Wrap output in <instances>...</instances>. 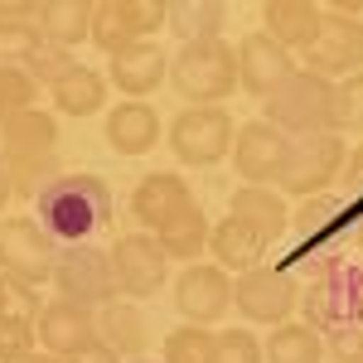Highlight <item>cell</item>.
<instances>
[{
    "mask_svg": "<svg viewBox=\"0 0 363 363\" xmlns=\"http://www.w3.org/2000/svg\"><path fill=\"white\" fill-rule=\"evenodd\" d=\"M344 155H349V145H344V136H335V131L310 136V140H291V155H286V169H281L277 189L291 194V199L325 194L339 174H344Z\"/></svg>",
    "mask_w": 363,
    "mask_h": 363,
    "instance_id": "6",
    "label": "cell"
},
{
    "mask_svg": "<svg viewBox=\"0 0 363 363\" xmlns=\"http://www.w3.org/2000/svg\"><path fill=\"white\" fill-rule=\"evenodd\" d=\"M25 363H63V359H54V354H29Z\"/></svg>",
    "mask_w": 363,
    "mask_h": 363,
    "instance_id": "45",
    "label": "cell"
},
{
    "mask_svg": "<svg viewBox=\"0 0 363 363\" xmlns=\"http://www.w3.org/2000/svg\"><path fill=\"white\" fill-rule=\"evenodd\" d=\"M354 242H359V252H363V218H359V228H354Z\"/></svg>",
    "mask_w": 363,
    "mask_h": 363,
    "instance_id": "46",
    "label": "cell"
},
{
    "mask_svg": "<svg viewBox=\"0 0 363 363\" xmlns=\"http://www.w3.org/2000/svg\"><path fill=\"white\" fill-rule=\"evenodd\" d=\"M306 68L320 73V78H349V73H363V20H344V15H320V34L310 39L306 49Z\"/></svg>",
    "mask_w": 363,
    "mask_h": 363,
    "instance_id": "12",
    "label": "cell"
},
{
    "mask_svg": "<svg viewBox=\"0 0 363 363\" xmlns=\"http://www.w3.org/2000/svg\"><path fill=\"white\" fill-rule=\"evenodd\" d=\"M262 359L267 363H325V335L310 330V325H291L286 320L262 344Z\"/></svg>",
    "mask_w": 363,
    "mask_h": 363,
    "instance_id": "28",
    "label": "cell"
},
{
    "mask_svg": "<svg viewBox=\"0 0 363 363\" xmlns=\"http://www.w3.org/2000/svg\"><path fill=\"white\" fill-rule=\"evenodd\" d=\"M286 155H291V140L281 136L272 121H247L233 136V165H238V174L247 184L277 189L281 169H286Z\"/></svg>",
    "mask_w": 363,
    "mask_h": 363,
    "instance_id": "14",
    "label": "cell"
},
{
    "mask_svg": "<svg viewBox=\"0 0 363 363\" xmlns=\"http://www.w3.org/2000/svg\"><path fill=\"white\" fill-rule=\"evenodd\" d=\"M34 339H39V349L44 354H54V359H78L87 354L92 344H102L97 339V310H83V306H68V301H49V306L39 310V320H34Z\"/></svg>",
    "mask_w": 363,
    "mask_h": 363,
    "instance_id": "13",
    "label": "cell"
},
{
    "mask_svg": "<svg viewBox=\"0 0 363 363\" xmlns=\"http://www.w3.org/2000/svg\"><path fill=\"white\" fill-rule=\"evenodd\" d=\"M335 349L339 363H363V330H335Z\"/></svg>",
    "mask_w": 363,
    "mask_h": 363,
    "instance_id": "40",
    "label": "cell"
},
{
    "mask_svg": "<svg viewBox=\"0 0 363 363\" xmlns=\"http://www.w3.org/2000/svg\"><path fill=\"white\" fill-rule=\"evenodd\" d=\"M54 262H58V242L44 233V228L15 213V218H0V272L25 286H44L54 277Z\"/></svg>",
    "mask_w": 363,
    "mask_h": 363,
    "instance_id": "8",
    "label": "cell"
},
{
    "mask_svg": "<svg viewBox=\"0 0 363 363\" xmlns=\"http://www.w3.org/2000/svg\"><path fill=\"white\" fill-rule=\"evenodd\" d=\"M233 306L238 315H247L252 325H286V315L301 306V286L291 272L281 267H252L233 281Z\"/></svg>",
    "mask_w": 363,
    "mask_h": 363,
    "instance_id": "10",
    "label": "cell"
},
{
    "mask_svg": "<svg viewBox=\"0 0 363 363\" xmlns=\"http://www.w3.org/2000/svg\"><path fill=\"white\" fill-rule=\"evenodd\" d=\"M34 354V325L0 320V363H25Z\"/></svg>",
    "mask_w": 363,
    "mask_h": 363,
    "instance_id": "39",
    "label": "cell"
},
{
    "mask_svg": "<svg viewBox=\"0 0 363 363\" xmlns=\"http://www.w3.org/2000/svg\"><path fill=\"white\" fill-rule=\"evenodd\" d=\"M34 203H39V218L34 223L44 228L54 242H68V247H83L87 238L107 233L112 228V213H116L112 189L97 174H58Z\"/></svg>",
    "mask_w": 363,
    "mask_h": 363,
    "instance_id": "1",
    "label": "cell"
},
{
    "mask_svg": "<svg viewBox=\"0 0 363 363\" xmlns=\"http://www.w3.org/2000/svg\"><path fill=\"white\" fill-rule=\"evenodd\" d=\"M34 25L44 34V44L73 54V44H83L87 34H92V5L87 0H49V5H39Z\"/></svg>",
    "mask_w": 363,
    "mask_h": 363,
    "instance_id": "25",
    "label": "cell"
},
{
    "mask_svg": "<svg viewBox=\"0 0 363 363\" xmlns=\"http://www.w3.org/2000/svg\"><path fill=\"white\" fill-rule=\"evenodd\" d=\"M218 335L213 330H199V325H179L165 335V359L160 363H213Z\"/></svg>",
    "mask_w": 363,
    "mask_h": 363,
    "instance_id": "30",
    "label": "cell"
},
{
    "mask_svg": "<svg viewBox=\"0 0 363 363\" xmlns=\"http://www.w3.org/2000/svg\"><path fill=\"white\" fill-rule=\"evenodd\" d=\"M39 310H44V301H39V291H34V286H25V281H15V277H5V272H0V320L34 325V320H39Z\"/></svg>",
    "mask_w": 363,
    "mask_h": 363,
    "instance_id": "34",
    "label": "cell"
},
{
    "mask_svg": "<svg viewBox=\"0 0 363 363\" xmlns=\"http://www.w3.org/2000/svg\"><path fill=\"white\" fill-rule=\"evenodd\" d=\"M320 5H310V0H272L267 10H262V20H267V34L277 39L281 49H301L306 54L310 49V39L320 34Z\"/></svg>",
    "mask_w": 363,
    "mask_h": 363,
    "instance_id": "23",
    "label": "cell"
},
{
    "mask_svg": "<svg viewBox=\"0 0 363 363\" xmlns=\"http://www.w3.org/2000/svg\"><path fill=\"white\" fill-rule=\"evenodd\" d=\"M169 87L189 102V107H223L238 92V54L223 39H203L184 44L169 58Z\"/></svg>",
    "mask_w": 363,
    "mask_h": 363,
    "instance_id": "4",
    "label": "cell"
},
{
    "mask_svg": "<svg viewBox=\"0 0 363 363\" xmlns=\"http://www.w3.org/2000/svg\"><path fill=\"white\" fill-rule=\"evenodd\" d=\"M102 54L112 58L121 54L126 44H136V34L126 25V15H121V0H102V5H92V34H87Z\"/></svg>",
    "mask_w": 363,
    "mask_h": 363,
    "instance_id": "29",
    "label": "cell"
},
{
    "mask_svg": "<svg viewBox=\"0 0 363 363\" xmlns=\"http://www.w3.org/2000/svg\"><path fill=\"white\" fill-rule=\"evenodd\" d=\"M34 97H39V87H34V78H29L25 68H5V63H0V126H5L10 116L29 112Z\"/></svg>",
    "mask_w": 363,
    "mask_h": 363,
    "instance_id": "33",
    "label": "cell"
},
{
    "mask_svg": "<svg viewBox=\"0 0 363 363\" xmlns=\"http://www.w3.org/2000/svg\"><path fill=\"white\" fill-rule=\"evenodd\" d=\"M97 339L131 363L150 349V325H145V315L136 310V301H112V306L97 310Z\"/></svg>",
    "mask_w": 363,
    "mask_h": 363,
    "instance_id": "22",
    "label": "cell"
},
{
    "mask_svg": "<svg viewBox=\"0 0 363 363\" xmlns=\"http://www.w3.org/2000/svg\"><path fill=\"white\" fill-rule=\"evenodd\" d=\"M73 63H78V58L68 54V49H54V44H44V49H39V54L25 63V73L34 78V87H54L58 78L73 68Z\"/></svg>",
    "mask_w": 363,
    "mask_h": 363,
    "instance_id": "36",
    "label": "cell"
},
{
    "mask_svg": "<svg viewBox=\"0 0 363 363\" xmlns=\"http://www.w3.org/2000/svg\"><path fill=\"white\" fill-rule=\"evenodd\" d=\"M208 213L203 208H189V213H179L174 223H165L160 233H150L155 242H160V252H165L169 262H184V267H194V262H203V252H208Z\"/></svg>",
    "mask_w": 363,
    "mask_h": 363,
    "instance_id": "26",
    "label": "cell"
},
{
    "mask_svg": "<svg viewBox=\"0 0 363 363\" xmlns=\"http://www.w3.org/2000/svg\"><path fill=\"white\" fill-rule=\"evenodd\" d=\"M131 363H150V359H131Z\"/></svg>",
    "mask_w": 363,
    "mask_h": 363,
    "instance_id": "47",
    "label": "cell"
},
{
    "mask_svg": "<svg viewBox=\"0 0 363 363\" xmlns=\"http://www.w3.org/2000/svg\"><path fill=\"white\" fill-rule=\"evenodd\" d=\"M49 97H54V107L63 116H97L107 107V78H102L97 68H87V63H73V68L49 87Z\"/></svg>",
    "mask_w": 363,
    "mask_h": 363,
    "instance_id": "24",
    "label": "cell"
},
{
    "mask_svg": "<svg viewBox=\"0 0 363 363\" xmlns=\"http://www.w3.org/2000/svg\"><path fill=\"white\" fill-rule=\"evenodd\" d=\"M165 10L169 5H160V0H121V15H126L136 39H155L165 29Z\"/></svg>",
    "mask_w": 363,
    "mask_h": 363,
    "instance_id": "37",
    "label": "cell"
},
{
    "mask_svg": "<svg viewBox=\"0 0 363 363\" xmlns=\"http://www.w3.org/2000/svg\"><path fill=\"white\" fill-rule=\"evenodd\" d=\"M267 116L286 140H310V136H325L335 126V83L310 73V68H296L286 83L262 102Z\"/></svg>",
    "mask_w": 363,
    "mask_h": 363,
    "instance_id": "3",
    "label": "cell"
},
{
    "mask_svg": "<svg viewBox=\"0 0 363 363\" xmlns=\"http://www.w3.org/2000/svg\"><path fill=\"white\" fill-rule=\"evenodd\" d=\"M174 310L184 315V325L213 330L233 310V277L213 262H194L174 277Z\"/></svg>",
    "mask_w": 363,
    "mask_h": 363,
    "instance_id": "11",
    "label": "cell"
},
{
    "mask_svg": "<svg viewBox=\"0 0 363 363\" xmlns=\"http://www.w3.org/2000/svg\"><path fill=\"white\" fill-rule=\"evenodd\" d=\"M0 155L10 169V189L15 199H39L58 179V121L54 112H29L10 116L0 126Z\"/></svg>",
    "mask_w": 363,
    "mask_h": 363,
    "instance_id": "2",
    "label": "cell"
},
{
    "mask_svg": "<svg viewBox=\"0 0 363 363\" xmlns=\"http://www.w3.org/2000/svg\"><path fill=\"white\" fill-rule=\"evenodd\" d=\"M68 363H121V354H112L107 344H92L87 354H78V359H68Z\"/></svg>",
    "mask_w": 363,
    "mask_h": 363,
    "instance_id": "43",
    "label": "cell"
},
{
    "mask_svg": "<svg viewBox=\"0 0 363 363\" xmlns=\"http://www.w3.org/2000/svg\"><path fill=\"white\" fill-rule=\"evenodd\" d=\"M228 213L233 218H242V223L272 247L281 233L291 228V208H286V194L281 189H262V184H242V189H233L228 199Z\"/></svg>",
    "mask_w": 363,
    "mask_h": 363,
    "instance_id": "19",
    "label": "cell"
},
{
    "mask_svg": "<svg viewBox=\"0 0 363 363\" xmlns=\"http://www.w3.org/2000/svg\"><path fill=\"white\" fill-rule=\"evenodd\" d=\"M228 5L218 0H174L165 10V29H174L184 44H203V39H223Z\"/></svg>",
    "mask_w": 363,
    "mask_h": 363,
    "instance_id": "27",
    "label": "cell"
},
{
    "mask_svg": "<svg viewBox=\"0 0 363 363\" xmlns=\"http://www.w3.org/2000/svg\"><path fill=\"white\" fill-rule=\"evenodd\" d=\"M54 291L58 301H68V306H83V310H102L116 301V277H112V257L102 247H63L54 262Z\"/></svg>",
    "mask_w": 363,
    "mask_h": 363,
    "instance_id": "5",
    "label": "cell"
},
{
    "mask_svg": "<svg viewBox=\"0 0 363 363\" xmlns=\"http://www.w3.org/2000/svg\"><path fill=\"white\" fill-rule=\"evenodd\" d=\"M15 199V189H10V169H5V155H0V208Z\"/></svg>",
    "mask_w": 363,
    "mask_h": 363,
    "instance_id": "44",
    "label": "cell"
},
{
    "mask_svg": "<svg viewBox=\"0 0 363 363\" xmlns=\"http://www.w3.org/2000/svg\"><path fill=\"white\" fill-rule=\"evenodd\" d=\"M0 20H39L34 0H0Z\"/></svg>",
    "mask_w": 363,
    "mask_h": 363,
    "instance_id": "42",
    "label": "cell"
},
{
    "mask_svg": "<svg viewBox=\"0 0 363 363\" xmlns=\"http://www.w3.org/2000/svg\"><path fill=\"white\" fill-rule=\"evenodd\" d=\"M208 252H213V267H223V272H252V267H262V257H267V242L252 233L242 218H218V223L208 228Z\"/></svg>",
    "mask_w": 363,
    "mask_h": 363,
    "instance_id": "21",
    "label": "cell"
},
{
    "mask_svg": "<svg viewBox=\"0 0 363 363\" xmlns=\"http://www.w3.org/2000/svg\"><path fill=\"white\" fill-rule=\"evenodd\" d=\"M102 140L112 145L116 155L140 160V155H150L155 140H160V116H155V107H145V102H121V107H112L107 121H102Z\"/></svg>",
    "mask_w": 363,
    "mask_h": 363,
    "instance_id": "18",
    "label": "cell"
},
{
    "mask_svg": "<svg viewBox=\"0 0 363 363\" xmlns=\"http://www.w3.org/2000/svg\"><path fill=\"white\" fill-rule=\"evenodd\" d=\"M291 73H296L291 49H281L267 29H252L247 39L238 44V87H242V92H252V97L267 102Z\"/></svg>",
    "mask_w": 363,
    "mask_h": 363,
    "instance_id": "15",
    "label": "cell"
},
{
    "mask_svg": "<svg viewBox=\"0 0 363 363\" xmlns=\"http://www.w3.org/2000/svg\"><path fill=\"white\" fill-rule=\"evenodd\" d=\"M233 136H238V126H233V116L223 107H184V112L169 121V150H174V160H184V165H218L228 150H233Z\"/></svg>",
    "mask_w": 363,
    "mask_h": 363,
    "instance_id": "7",
    "label": "cell"
},
{
    "mask_svg": "<svg viewBox=\"0 0 363 363\" xmlns=\"http://www.w3.org/2000/svg\"><path fill=\"white\" fill-rule=\"evenodd\" d=\"M112 257V277H116V296L126 301H150L160 296L169 281V257L160 252V242L150 233H126L116 238V247L107 252Z\"/></svg>",
    "mask_w": 363,
    "mask_h": 363,
    "instance_id": "9",
    "label": "cell"
},
{
    "mask_svg": "<svg viewBox=\"0 0 363 363\" xmlns=\"http://www.w3.org/2000/svg\"><path fill=\"white\" fill-rule=\"evenodd\" d=\"M189 208H194V189H189L184 174H174V169L145 174L136 184V194H131V213H136V223L150 228V233H160L165 223H174V218L189 213Z\"/></svg>",
    "mask_w": 363,
    "mask_h": 363,
    "instance_id": "16",
    "label": "cell"
},
{
    "mask_svg": "<svg viewBox=\"0 0 363 363\" xmlns=\"http://www.w3.org/2000/svg\"><path fill=\"white\" fill-rule=\"evenodd\" d=\"M39 49H44V34L34 20H0V63L5 68H25Z\"/></svg>",
    "mask_w": 363,
    "mask_h": 363,
    "instance_id": "31",
    "label": "cell"
},
{
    "mask_svg": "<svg viewBox=\"0 0 363 363\" xmlns=\"http://www.w3.org/2000/svg\"><path fill=\"white\" fill-rule=\"evenodd\" d=\"M330 218H335V199H325V194L306 199V203L291 213V223H296V233H301V238H320V233L330 228Z\"/></svg>",
    "mask_w": 363,
    "mask_h": 363,
    "instance_id": "38",
    "label": "cell"
},
{
    "mask_svg": "<svg viewBox=\"0 0 363 363\" xmlns=\"http://www.w3.org/2000/svg\"><path fill=\"white\" fill-rule=\"evenodd\" d=\"M301 310H306V325L310 330H344V320H359V291H349L344 277H325L315 281L306 296H301Z\"/></svg>",
    "mask_w": 363,
    "mask_h": 363,
    "instance_id": "20",
    "label": "cell"
},
{
    "mask_svg": "<svg viewBox=\"0 0 363 363\" xmlns=\"http://www.w3.org/2000/svg\"><path fill=\"white\" fill-rule=\"evenodd\" d=\"M335 136H359L363 131V73H349L335 83Z\"/></svg>",
    "mask_w": 363,
    "mask_h": 363,
    "instance_id": "32",
    "label": "cell"
},
{
    "mask_svg": "<svg viewBox=\"0 0 363 363\" xmlns=\"http://www.w3.org/2000/svg\"><path fill=\"white\" fill-rule=\"evenodd\" d=\"M339 179H344V189H349V194H363V140L344 155V174H339Z\"/></svg>",
    "mask_w": 363,
    "mask_h": 363,
    "instance_id": "41",
    "label": "cell"
},
{
    "mask_svg": "<svg viewBox=\"0 0 363 363\" xmlns=\"http://www.w3.org/2000/svg\"><path fill=\"white\" fill-rule=\"evenodd\" d=\"M165 73H169L165 49L155 39H136L121 54H112V63H107V87L116 83V92H126L131 102H140L145 92H155V87L165 83Z\"/></svg>",
    "mask_w": 363,
    "mask_h": 363,
    "instance_id": "17",
    "label": "cell"
},
{
    "mask_svg": "<svg viewBox=\"0 0 363 363\" xmlns=\"http://www.w3.org/2000/svg\"><path fill=\"white\" fill-rule=\"evenodd\" d=\"M213 363H267L262 359V339L252 335V330H218Z\"/></svg>",
    "mask_w": 363,
    "mask_h": 363,
    "instance_id": "35",
    "label": "cell"
}]
</instances>
